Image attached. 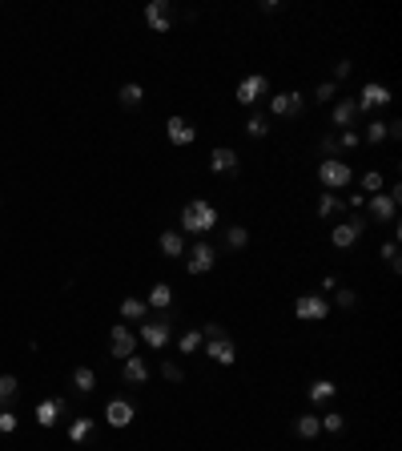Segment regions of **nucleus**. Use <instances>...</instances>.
Segmentation results:
<instances>
[{
    "label": "nucleus",
    "instance_id": "bb28decb",
    "mask_svg": "<svg viewBox=\"0 0 402 451\" xmlns=\"http://www.w3.org/2000/svg\"><path fill=\"white\" fill-rule=\"evenodd\" d=\"M294 431H298L302 439H314V435L322 431V419H318V415H298V423H294Z\"/></svg>",
    "mask_w": 402,
    "mask_h": 451
},
{
    "label": "nucleus",
    "instance_id": "f704fd0d",
    "mask_svg": "<svg viewBox=\"0 0 402 451\" xmlns=\"http://www.w3.org/2000/svg\"><path fill=\"white\" fill-rule=\"evenodd\" d=\"M358 145H362V133H354V129H342V133H338V149L350 153V149H358Z\"/></svg>",
    "mask_w": 402,
    "mask_h": 451
},
{
    "label": "nucleus",
    "instance_id": "f03ea898",
    "mask_svg": "<svg viewBox=\"0 0 402 451\" xmlns=\"http://www.w3.org/2000/svg\"><path fill=\"white\" fill-rule=\"evenodd\" d=\"M318 182H322L326 190H346V186L354 182V169H350V162H342V157H326V162L318 166Z\"/></svg>",
    "mask_w": 402,
    "mask_h": 451
},
{
    "label": "nucleus",
    "instance_id": "473e14b6",
    "mask_svg": "<svg viewBox=\"0 0 402 451\" xmlns=\"http://www.w3.org/2000/svg\"><path fill=\"white\" fill-rule=\"evenodd\" d=\"M245 242H250V230H245V226H230V230H225V246H230V250H241Z\"/></svg>",
    "mask_w": 402,
    "mask_h": 451
},
{
    "label": "nucleus",
    "instance_id": "37998d69",
    "mask_svg": "<svg viewBox=\"0 0 402 451\" xmlns=\"http://www.w3.org/2000/svg\"><path fill=\"white\" fill-rule=\"evenodd\" d=\"M201 338H205V343H210V338H225V331H221L217 323H205V327H201Z\"/></svg>",
    "mask_w": 402,
    "mask_h": 451
},
{
    "label": "nucleus",
    "instance_id": "6ab92c4d",
    "mask_svg": "<svg viewBox=\"0 0 402 451\" xmlns=\"http://www.w3.org/2000/svg\"><path fill=\"white\" fill-rule=\"evenodd\" d=\"M61 411H65L61 399H41V403H37V423H41V428H52Z\"/></svg>",
    "mask_w": 402,
    "mask_h": 451
},
{
    "label": "nucleus",
    "instance_id": "9d476101",
    "mask_svg": "<svg viewBox=\"0 0 402 451\" xmlns=\"http://www.w3.org/2000/svg\"><path fill=\"white\" fill-rule=\"evenodd\" d=\"M145 24H149L153 32H169V24H173V4H169V0H153V4L145 8Z\"/></svg>",
    "mask_w": 402,
    "mask_h": 451
},
{
    "label": "nucleus",
    "instance_id": "a878e982",
    "mask_svg": "<svg viewBox=\"0 0 402 451\" xmlns=\"http://www.w3.org/2000/svg\"><path fill=\"white\" fill-rule=\"evenodd\" d=\"M72 387L85 391V395H93V391H97V375L89 371V367H77V371H72Z\"/></svg>",
    "mask_w": 402,
    "mask_h": 451
},
{
    "label": "nucleus",
    "instance_id": "7ed1b4c3",
    "mask_svg": "<svg viewBox=\"0 0 402 451\" xmlns=\"http://www.w3.org/2000/svg\"><path fill=\"white\" fill-rule=\"evenodd\" d=\"M213 262H217V250H213L210 242H197V246L185 250V270L190 274H210Z\"/></svg>",
    "mask_w": 402,
    "mask_h": 451
},
{
    "label": "nucleus",
    "instance_id": "58836bf2",
    "mask_svg": "<svg viewBox=\"0 0 402 451\" xmlns=\"http://www.w3.org/2000/svg\"><path fill=\"white\" fill-rule=\"evenodd\" d=\"M334 93H338V85H334V81H322V85L314 89V101H334Z\"/></svg>",
    "mask_w": 402,
    "mask_h": 451
},
{
    "label": "nucleus",
    "instance_id": "2eb2a0df",
    "mask_svg": "<svg viewBox=\"0 0 402 451\" xmlns=\"http://www.w3.org/2000/svg\"><path fill=\"white\" fill-rule=\"evenodd\" d=\"M121 375H125V383H133V387H141L145 379H149V363H145L141 355H129L125 363H121Z\"/></svg>",
    "mask_w": 402,
    "mask_h": 451
},
{
    "label": "nucleus",
    "instance_id": "a211bd4d",
    "mask_svg": "<svg viewBox=\"0 0 402 451\" xmlns=\"http://www.w3.org/2000/svg\"><path fill=\"white\" fill-rule=\"evenodd\" d=\"M157 246H161L165 258H185V234H181V230H165Z\"/></svg>",
    "mask_w": 402,
    "mask_h": 451
},
{
    "label": "nucleus",
    "instance_id": "6e6552de",
    "mask_svg": "<svg viewBox=\"0 0 402 451\" xmlns=\"http://www.w3.org/2000/svg\"><path fill=\"white\" fill-rule=\"evenodd\" d=\"M302 109H306V97L294 93V89H290V93H274V97H270V113H274V117H298Z\"/></svg>",
    "mask_w": 402,
    "mask_h": 451
},
{
    "label": "nucleus",
    "instance_id": "393cba45",
    "mask_svg": "<svg viewBox=\"0 0 402 451\" xmlns=\"http://www.w3.org/2000/svg\"><path fill=\"white\" fill-rule=\"evenodd\" d=\"M354 117H358V105H354V101H338V105H334V125H346V129H350Z\"/></svg>",
    "mask_w": 402,
    "mask_h": 451
},
{
    "label": "nucleus",
    "instance_id": "f257e3e1",
    "mask_svg": "<svg viewBox=\"0 0 402 451\" xmlns=\"http://www.w3.org/2000/svg\"><path fill=\"white\" fill-rule=\"evenodd\" d=\"M213 226H217V206L205 202V198H193L181 206V230L185 234H210Z\"/></svg>",
    "mask_w": 402,
    "mask_h": 451
},
{
    "label": "nucleus",
    "instance_id": "4be33fe9",
    "mask_svg": "<svg viewBox=\"0 0 402 451\" xmlns=\"http://www.w3.org/2000/svg\"><path fill=\"white\" fill-rule=\"evenodd\" d=\"M117 101L125 105V109H137L145 101V89L137 85V81H129V85H121V93H117Z\"/></svg>",
    "mask_w": 402,
    "mask_h": 451
},
{
    "label": "nucleus",
    "instance_id": "aec40b11",
    "mask_svg": "<svg viewBox=\"0 0 402 451\" xmlns=\"http://www.w3.org/2000/svg\"><path fill=\"white\" fill-rule=\"evenodd\" d=\"M306 391H310V403H330L334 395H338V383H330V379H314Z\"/></svg>",
    "mask_w": 402,
    "mask_h": 451
},
{
    "label": "nucleus",
    "instance_id": "ddd939ff",
    "mask_svg": "<svg viewBox=\"0 0 402 451\" xmlns=\"http://www.w3.org/2000/svg\"><path fill=\"white\" fill-rule=\"evenodd\" d=\"M205 355H210L213 363H221V367H234L237 347L230 343V334H225V338H210V343H205Z\"/></svg>",
    "mask_w": 402,
    "mask_h": 451
},
{
    "label": "nucleus",
    "instance_id": "c85d7f7f",
    "mask_svg": "<svg viewBox=\"0 0 402 451\" xmlns=\"http://www.w3.org/2000/svg\"><path fill=\"white\" fill-rule=\"evenodd\" d=\"M241 129H245L250 137H265V133H270V121L261 117V113H250V117H245V125H241Z\"/></svg>",
    "mask_w": 402,
    "mask_h": 451
},
{
    "label": "nucleus",
    "instance_id": "39448f33",
    "mask_svg": "<svg viewBox=\"0 0 402 451\" xmlns=\"http://www.w3.org/2000/svg\"><path fill=\"white\" fill-rule=\"evenodd\" d=\"M141 338L153 347V351H161L169 338H173V318H145V323H141Z\"/></svg>",
    "mask_w": 402,
    "mask_h": 451
},
{
    "label": "nucleus",
    "instance_id": "c03bdc74",
    "mask_svg": "<svg viewBox=\"0 0 402 451\" xmlns=\"http://www.w3.org/2000/svg\"><path fill=\"white\" fill-rule=\"evenodd\" d=\"M322 153L334 157V153H338V137H322Z\"/></svg>",
    "mask_w": 402,
    "mask_h": 451
},
{
    "label": "nucleus",
    "instance_id": "20e7f679",
    "mask_svg": "<svg viewBox=\"0 0 402 451\" xmlns=\"http://www.w3.org/2000/svg\"><path fill=\"white\" fill-rule=\"evenodd\" d=\"M294 314H298L302 323H322V318L330 314V303H326L322 294H302V298L294 303Z\"/></svg>",
    "mask_w": 402,
    "mask_h": 451
},
{
    "label": "nucleus",
    "instance_id": "c756f323",
    "mask_svg": "<svg viewBox=\"0 0 402 451\" xmlns=\"http://www.w3.org/2000/svg\"><path fill=\"white\" fill-rule=\"evenodd\" d=\"M362 190H366V193H382V190H386V177H382L379 169H366V173H362Z\"/></svg>",
    "mask_w": 402,
    "mask_h": 451
},
{
    "label": "nucleus",
    "instance_id": "ea45409f",
    "mask_svg": "<svg viewBox=\"0 0 402 451\" xmlns=\"http://www.w3.org/2000/svg\"><path fill=\"white\" fill-rule=\"evenodd\" d=\"M161 375H165L169 383H181V379H185V371H181L177 363H161Z\"/></svg>",
    "mask_w": 402,
    "mask_h": 451
},
{
    "label": "nucleus",
    "instance_id": "c9c22d12",
    "mask_svg": "<svg viewBox=\"0 0 402 451\" xmlns=\"http://www.w3.org/2000/svg\"><path fill=\"white\" fill-rule=\"evenodd\" d=\"M382 262H386L390 270H399V238H390V242L382 246Z\"/></svg>",
    "mask_w": 402,
    "mask_h": 451
},
{
    "label": "nucleus",
    "instance_id": "412c9836",
    "mask_svg": "<svg viewBox=\"0 0 402 451\" xmlns=\"http://www.w3.org/2000/svg\"><path fill=\"white\" fill-rule=\"evenodd\" d=\"M145 307H153V310H169L173 307V290H169L165 282H157L153 290H149V298H145Z\"/></svg>",
    "mask_w": 402,
    "mask_h": 451
},
{
    "label": "nucleus",
    "instance_id": "1a4fd4ad",
    "mask_svg": "<svg viewBox=\"0 0 402 451\" xmlns=\"http://www.w3.org/2000/svg\"><path fill=\"white\" fill-rule=\"evenodd\" d=\"M109 351H113L121 363H125L129 355H137V334L129 331V327H121V323H117V327L109 331Z\"/></svg>",
    "mask_w": 402,
    "mask_h": 451
},
{
    "label": "nucleus",
    "instance_id": "cd10ccee",
    "mask_svg": "<svg viewBox=\"0 0 402 451\" xmlns=\"http://www.w3.org/2000/svg\"><path fill=\"white\" fill-rule=\"evenodd\" d=\"M69 439H72V443L93 439V419H72V423H69Z\"/></svg>",
    "mask_w": 402,
    "mask_h": 451
},
{
    "label": "nucleus",
    "instance_id": "72a5a7b5",
    "mask_svg": "<svg viewBox=\"0 0 402 451\" xmlns=\"http://www.w3.org/2000/svg\"><path fill=\"white\" fill-rule=\"evenodd\" d=\"M362 142H370V145L386 142V121H370V125H366V133H362Z\"/></svg>",
    "mask_w": 402,
    "mask_h": 451
},
{
    "label": "nucleus",
    "instance_id": "0eeeda50",
    "mask_svg": "<svg viewBox=\"0 0 402 451\" xmlns=\"http://www.w3.org/2000/svg\"><path fill=\"white\" fill-rule=\"evenodd\" d=\"M366 234V222H362V218H346V222H342V226H334V234H330V242L334 246H338V250H350V246H354L358 238Z\"/></svg>",
    "mask_w": 402,
    "mask_h": 451
},
{
    "label": "nucleus",
    "instance_id": "423d86ee",
    "mask_svg": "<svg viewBox=\"0 0 402 451\" xmlns=\"http://www.w3.org/2000/svg\"><path fill=\"white\" fill-rule=\"evenodd\" d=\"M265 89H270V81H265L261 73H250V77L237 85L234 97H237V105H245V109H250V105H258L261 97H265Z\"/></svg>",
    "mask_w": 402,
    "mask_h": 451
},
{
    "label": "nucleus",
    "instance_id": "a19ab883",
    "mask_svg": "<svg viewBox=\"0 0 402 451\" xmlns=\"http://www.w3.org/2000/svg\"><path fill=\"white\" fill-rule=\"evenodd\" d=\"M334 303H338L342 310H350L358 303V294H354V290H338V294H334Z\"/></svg>",
    "mask_w": 402,
    "mask_h": 451
},
{
    "label": "nucleus",
    "instance_id": "b1692460",
    "mask_svg": "<svg viewBox=\"0 0 402 451\" xmlns=\"http://www.w3.org/2000/svg\"><path fill=\"white\" fill-rule=\"evenodd\" d=\"M21 395V383H17V375H0V411L12 403Z\"/></svg>",
    "mask_w": 402,
    "mask_h": 451
},
{
    "label": "nucleus",
    "instance_id": "79ce46f5",
    "mask_svg": "<svg viewBox=\"0 0 402 451\" xmlns=\"http://www.w3.org/2000/svg\"><path fill=\"white\" fill-rule=\"evenodd\" d=\"M350 73H354V65H350V61H338V65H334V85H338V81H346Z\"/></svg>",
    "mask_w": 402,
    "mask_h": 451
},
{
    "label": "nucleus",
    "instance_id": "e433bc0d",
    "mask_svg": "<svg viewBox=\"0 0 402 451\" xmlns=\"http://www.w3.org/2000/svg\"><path fill=\"white\" fill-rule=\"evenodd\" d=\"M342 428H346V415H338V411L322 415V431H342Z\"/></svg>",
    "mask_w": 402,
    "mask_h": 451
},
{
    "label": "nucleus",
    "instance_id": "5701e85b",
    "mask_svg": "<svg viewBox=\"0 0 402 451\" xmlns=\"http://www.w3.org/2000/svg\"><path fill=\"white\" fill-rule=\"evenodd\" d=\"M145 314H149V307H145V298H121V318H133V323H145Z\"/></svg>",
    "mask_w": 402,
    "mask_h": 451
},
{
    "label": "nucleus",
    "instance_id": "9b49d317",
    "mask_svg": "<svg viewBox=\"0 0 402 451\" xmlns=\"http://www.w3.org/2000/svg\"><path fill=\"white\" fill-rule=\"evenodd\" d=\"M390 101V89L386 85H379V81H370V85H362V93H358V113H366V109H382Z\"/></svg>",
    "mask_w": 402,
    "mask_h": 451
},
{
    "label": "nucleus",
    "instance_id": "dca6fc26",
    "mask_svg": "<svg viewBox=\"0 0 402 451\" xmlns=\"http://www.w3.org/2000/svg\"><path fill=\"white\" fill-rule=\"evenodd\" d=\"M237 166H241V162H237V153L230 149V145H221V149H213V153H210V169H213V173H237Z\"/></svg>",
    "mask_w": 402,
    "mask_h": 451
},
{
    "label": "nucleus",
    "instance_id": "2f4dec72",
    "mask_svg": "<svg viewBox=\"0 0 402 451\" xmlns=\"http://www.w3.org/2000/svg\"><path fill=\"white\" fill-rule=\"evenodd\" d=\"M201 331H185L181 338H177V347H181V355H193V351H201Z\"/></svg>",
    "mask_w": 402,
    "mask_h": 451
},
{
    "label": "nucleus",
    "instance_id": "f8f14e48",
    "mask_svg": "<svg viewBox=\"0 0 402 451\" xmlns=\"http://www.w3.org/2000/svg\"><path fill=\"white\" fill-rule=\"evenodd\" d=\"M105 419H109V428H129L137 419V411H133L129 399H113V403L105 407Z\"/></svg>",
    "mask_w": 402,
    "mask_h": 451
},
{
    "label": "nucleus",
    "instance_id": "7c9ffc66",
    "mask_svg": "<svg viewBox=\"0 0 402 451\" xmlns=\"http://www.w3.org/2000/svg\"><path fill=\"white\" fill-rule=\"evenodd\" d=\"M342 210V198H334V193H322L318 198V218H334Z\"/></svg>",
    "mask_w": 402,
    "mask_h": 451
},
{
    "label": "nucleus",
    "instance_id": "4c0bfd02",
    "mask_svg": "<svg viewBox=\"0 0 402 451\" xmlns=\"http://www.w3.org/2000/svg\"><path fill=\"white\" fill-rule=\"evenodd\" d=\"M0 431H4V435H12V431H17V411H12V407H4V411H0Z\"/></svg>",
    "mask_w": 402,
    "mask_h": 451
},
{
    "label": "nucleus",
    "instance_id": "4468645a",
    "mask_svg": "<svg viewBox=\"0 0 402 451\" xmlns=\"http://www.w3.org/2000/svg\"><path fill=\"white\" fill-rule=\"evenodd\" d=\"M165 137H169L173 145H190L193 137H197V129H193L185 117H169V121H165Z\"/></svg>",
    "mask_w": 402,
    "mask_h": 451
},
{
    "label": "nucleus",
    "instance_id": "f3484780",
    "mask_svg": "<svg viewBox=\"0 0 402 451\" xmlns=\"http://www.w3.org/2000/svg\"><path fill=\"white\" fill-rule=\"evenodd\" d=\"M370 214L379 218V222H394V214H399V202L382 190V193H374V198H370Z\"/></svg>",
    "mask_w": 402,
    "mask_h": 451
}]
</instances>
